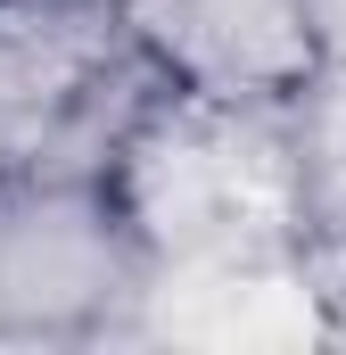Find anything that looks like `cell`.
Instances as JSON below:
<instances>
[{
  "mask_svg": "<svg viewBox=\"0 0 346 355\" xmlns=\"http://www.w3.org/2000/svg\"><path fill=\"white\" fill-rule=\"evenodd\" d=\"M215 347H305L313 339V306L297 289H223V314L215 322H181Z\"/></svg>",
  "mask_w": 346,
  "mask_h": 355,
  "instance_id": "obj_1",
  "label": "cell"
}]
</instances>
